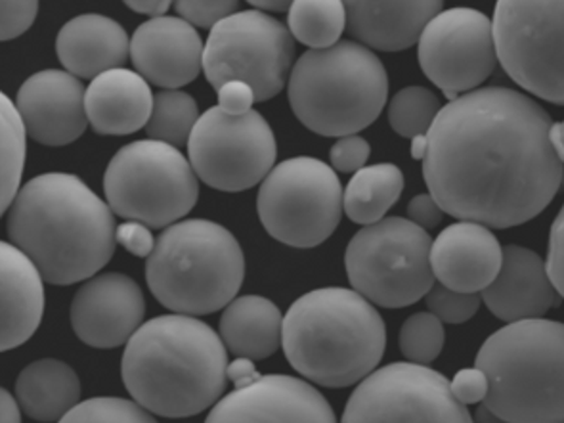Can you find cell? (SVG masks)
<instances>
[{
	"mask_svg": "<svg viewBox=\"0 0 564 423\" xmlns=\"http://www.w3.org/2000/svg\"><path fill=\"white\" fill-rule=\"evenodd\" d=\"M551 124L540 104L513 88L457 96L442 106L427 134L429 194L449 217L490 228L535 219L564 178Z\"/></svg>",
	"mask_w": 564,
	"mask_h": 423,
	"instance_id": "cell-1",
	"label": "cell"
},
{
	"mask_svg": "<svg viewBox=\"0 0 564 423\" xmlns=\"http://www.w3.org/2000/svg\"><path fill=\"white\" fill-rule=\"evenodd\" d=\"M7 215L8 238L48 284L85 282L116 253V213L75 175L35 176Z\"/></svg>",
	"mask_w": 564,
	"mask_h": 423,
	"instance_id": "cell-2",
	"label": "cell"
},
{
	"mask_svg": "<svg viewBox=\"0 0 564 423\" xmlns=\"http://www.w3.org/2000/svg\"><path fill=\"white\" fill-rule=\"evenodd\" d=\"M121 376L132 399L155 416H197L225 394L228 349L196 316L163 314L129 339Z\"/></svg>",
	"mask_w": 564,
	"mask_h": 423,
	"instance_id": "cell-3",
	"label": "cell"
},
{
	"mask_svg": "<svg viewBox=\"0 0 564 423\" xmlns=\"http://www.w3.org/2000/svg\"><path fill=\"white\" fill-rule=\"evenodd\" d=\"M282 347L306 380L343 389L376 370L387 328L373 303L355 288H322L304 293L283 316Z\"/></svg>",
	"mask_w": 564,
	"mask_h": 423,
	"instance_id": "cell-4",
	"label": "cell"
},
{
	"mask_svg": "<svg viewBox=\"0 0 564 423\" xmlns=\"http://www.w3.org/2000/svg\"><path fill=\"white\" fill-rule=\"evenodd\" d=\"M477 366L490 380L485 404L499 422H564L563 322H509L482 344Z\"/></svg>",
	"mask_w": 564,
	"mask_h": 423,
	"instance_id": "cell-5",
	"label": "cell"
},
{
	"mask_svg": "<svg viewBox=\"0 0 564 423\" xmlns=\"http://www.w3.org/2000/svg\"><path fill=\"white\" fill-rule=\"evenodd\" d=\"M288 95L308 131L340 139L376 123L389 98V77L366 44L339 41L304 52L291 69Z\"/></svg>",
	"mask_w": 564,
	"mask_h": 423,
	"instance_id": "cell-6",
	"label": "cell"
},
{
	"mask_svg": "<svg viewBox=\"0 0 564 423\" xmlns=\"http://www.w3.org/2000/svg\"><path fill=\"white\" fill-rule=\"evenodd\" d=\"M246 256L228 228L203 219L166 227L145 261L153 297L173 313L203 316L236 300Z\"/></svg>",
	"mask_w": 564,
	"mask_h": 423,
	"instance_id": "cell-7",
	"label": "cell"
},
{
	"mask_svg": "<svg viewBox=\"0 0 564 423\" xmlns=\"http://www.w3.org/2000/svg\"><path fill=\"white\" fill-rule=\"evenodd\" d=\"M197 178L178 148L161 140H138L109 161L104 192L109 207L121 219L166 228L196 207Z\"/></svg>",
	"mask_w": 564,
	"mask_h": 423,
	"instance_id": "cell-8",
	"label": "cell"
},
{
	"mask_svg": "<svg viewBox=\"0 0 564 423\" xmlns=\"http://www.w3.org/2000/svg\"><path fill=\"white\" fill-rule=\"evenodd\" d=\"M431 248L427 230L413 220L381 219L364 227L348 243V282L377 307H410L436 282Z\"/></svg>",
	"mask_w": 564,
	"mask_h": 423,
	"instance_id": "cell-9",
	"label": "cell"
},
{
	"mask_svg": "<svg viewBox=\"0 0 564 423\" xmlns=\"http://www.w3.org/2000/svg\"><path fill=\"white\" fill-rule=\"evenodd\" d=\"M335 169L314 158L275 165L261 183L257 212L262 227L283 246L316 248L339 227L345 212Z\"/></svg>",
	"mask_w": 564,
	"mask_h": 423,
	"instance_id": "cell-10",
	"label": "cell"
},
{
	"mask_svg": "<svg viewBox=\"0 0 564 423\" xmlns=\"http://www.w3.org/2000/svg\"><path fill=\"white\" fill-rule=\"evenodd\" d=\"M293 59V33L261 10H243L210 28L203 72L217 90L228 80H246L257 102H267L285 88Z\"/></svg>",
	"mask_w": 564,
	"mask_h": 423,
	"instance_id": "cell-11",
	"label": "cell"
},
{
	"mask_svg": "<svg viewBox=\"0 0 564 423\" xmlns=\"http://www.w3.org/2000/svg\"><path fill=\"white\" fill-rule=\"evenodd\" d=\"M492 25L506 74L530 95L564 106V0H498Z\"/></svg>",
	"mask_w": 564,
	"mask_h": 423,
	"instance_id": "cell-12",
	"label": "cell"
},
{
	"mask_svg": "<svg viewBox=\"0 0 564 423\" xmlns=\"http://www.w3.org/2000/svg\"><path fill=\"white\" fill-rule=\"evenodd\" d=\"M278 158L274 131L259 111L230 116L220 106L205 111L188 142L199 181L220 192H243L267 178Z\"/></svg>",
	"mask_w": 564,
	"mask_h": 423,
	"instance_id": "cell-13",
	"label": "cell"
},
{
	"mask_svg": "<svg viewBox=\"0 0 564 423\" xmlns=\"http://www.w3.org/2000/svg\"><path fill=\"white\" fill-rule=\"evenodd\" d=\"M469 409L427 365L394 362L368 373L350 394L343 422L469 423Z\"/></svg>",
	"mask_w": 564,
	"mask_h": 423,
	"instance_id": "cell-14",
	"label": "cell"
},
{
	"mask_svg": "<svg viewBox=\"0 0 564 423\" xmlns=\"http://www.w3.org/2000/svg\"><path fill=\"white\" fill-rule=\"evenodd\" d=\"M417 44L421 72L448 100L480 87L499 62L492 22L473 8L438 12Z\"/></svg>",
	"mask_w": 564,
	"mask_h": 423,
	"instance_id": "cell-15",
	"label": "cell"
},
{
	"mask_svg": "<svg viewBox=\"0 0 564 423\" xmlns=\"http://www.w3.org/2000/svg\"><path fill=\"white\" fill-rule=\"evenodd\" d=\"M145 300L140 285L119 272L88 278L72 303V328L83 344L117 349L129 344L144 324Z\"/></svg>",
	"mask_w": 564,
	"mask_h": 423,
	"instance_id": "cell-16",
	"label": "cell"
},
{
	"mask_svg": "<svg viewBox=\"0 0 564 423\" xmlns=\"http://www.w3.org/2000/svg\"><path fill=\"white\" fill-rule=\"evenodd\" d=\"M209 423H333L326 397L316 387L293 376H261L213 406Z\"/></svg>",
	"mask_w": 564,
	"mask_h": 423,
	"instance_id": "cell-17",
	"label": "cell"
},
{
	"mask_svg": "<svg viewBox=\"0 0 564 423\" xmlns=\"http://www.w3.org/2000/svg\"><path fill=\"white\" fill-rule=\"evenodd\" d=\"M15 106L30 139L44 147H66L87 131V88L69 72L31 75L18 90Z\"/></svg>",
	"mask_w": 564,
	"mask_h": 423,
	"instance_id": "cell-18",
	"label": "cell"
},
{
	"mask_svg": "<svg viewBox=\"0 0 564 423\" xmlns=\"http://www.w3.org/2000/svg\"><path fill=\"white\" fill-rule=\"evenodd\" d=\"M203 44L196 25L184 18L158 15L142 23L131 39L138 74L161 88H181L203 69Z\"/></svg>",
	"mask_w": 564,
	"mask_h": 423,
	"instance_id": "cell-19",
	"label": "cell"
},
{
	"mask_svg": "<svg viewBox=\"0 0 564 423\" xmlns=\"http://www.w3.org/2000/svg\"><path fill=\"white\" fill-rule=\"evenodd\" d=\"M503 261V248L490 227L459 220L444 228L431 248L434 278L452 290L480 293L492 284Z\"/></svg>",
	"mask_w": 564,
	"mask_h": 423,
	"instance_id": "cell-20",
	"label": "cell"
},
{
	"mask_svg": "<svg viewBox=\"0 0 564 423\" xmlns=\"http://www.w3.org/2000/svg\"><path fill=\"white\" fill-rule=\"evenodd\" d=\"M488 311L503 322L542 318L561 303L547 264L532 249L503 248V261L492 284L480 292Z\"/></svg>",
	"mask_w": 564,
	"mask_h": 423,
	"instance_id": "cell-21",
	"label": "cell"
},
{
	"mask_svg": "<svg viewBox=\"0 0 564 423\" xmlns=\"http://www.w3.org/2000/svg\"><path fill=\"white\" fill-rule=\"evenodd\" d=\"M347 30L369 48L400 52L417 43L444 0H343Z\"/></svg>",
	"mask_w": 564,
	"mask_h": 423,
	"instance_id": "cell-22",
	"label": "cell"
},
{
	"mask_svg": "<svg viewBox=\"0 0 564 423\" xmlns=\"http://www.w3.org/2000/svg\"><path fill=\"white\" fill-rule=\"evenodd\" d=\"M44 278L22 249L0 246V349L28 344L43 321Z\"/></svg>",
	"mask_w": 564,
	"mask_h": 423,
	"instance_id": "cell-23",
	"label": "cell"
},
{
	"mask_svg": "<svg viewBox=\"0 0 564 423\" xmlns=\"http://www.w3.org/2000/svg\"><path fill=\"white\" fill-rule=\"evenodd\" d=\"M150 83L131 69L116 67L90 80L88 123L104 137H124L145 129L153 111Z\"/></svg>",
	"mask_w": 564,
	"mask_h": 423,
	"instance_id": "cell-24",
	"label": "cell"
},
{
	"mask_svg": "<svg viewBox=\"0 0 564 423\" xmlns=\"http://www.w3.org/2000/svg\"><path fill=\"white\" fill-rule=\"evenodd\" d=\"M56 54L67 72L79 79H95L123 67L131 56V41L121 23L108 15L83 14L59 30Z\"/></svg>",
	"mask_w": 564,
	"mask_h": 423,
	"instance_id": "cell-25",
	"label": "cell"
},
{
	"mask_svg": "<svg viewBox=\"0 0 564 423\" xmlns=\"http://www.w3.org/2000/svg\"><path fill=\"white\" fill-rule=\"evenodd\" d=\"M218 329L232 355L264 360L282 347L283 314L267 297L243 295L226 305Z\"/></svg>",
	"mask_w": 564,
	"mask_h": 423,
	"instance_id": "cell-26",
	"label": "cell"
},
{
	"mask_svg": "<svg viewBox=\"0 0 564 423\" xmlns=\"http://www.w3.org/2000/svg\"><path fill=\"white\" fill-rule=\"evenodd\" d=\"M15 397L31 420L62 422L67 412L79 404V376L62 360H36L18 376Z\"/></svg>",
	"mask_w": 564,
	"mask_h": 423,
	"instance_id": "cell-27",
	"label": "cell"
},
{
	"mask_svg": "<svg viewBox=\"0 0 564 423\" xmlns=\"http://www.w3.org/2000/svg\"><path fill=\"white\" fill-rule=\"evenodd\" d=\"M404 192V175L392 163H379L356 171L350 178L343 205L348 219L356 225H373L384 219Z\"/></svg>",
	"mask_w": 564,
	"mask_h": 423,
	"instance_id": "cell-28",
	"label": "cell"
},
{
	"mask_svg": "<svg viewBox=\"0 0 564 423\" xmlns=\"http://www.w3.org/2000/svg\"><path fill=\"white\" fill-rule=\"evenodd\" d=\"M288 22L299 43L327 48L339 43L347 30V10L343 0H293Z\"/></svg>",
	"mask_w": 564,
	"mask_h": 423,
	"instance_id": "cell-29",
	"label": "cell"
},
{
	"mask_svg": "<svg viewBox=\"0 0 564 423\" xmlns=\"http://www.w3.org/2000/svg\"><path fill=\"white\" fill-rule=\"evenodd\" d=\"M25 144L28 129L23 123L18 106L2 95L0 108V207L2 213L10 209L14 202L20 184H22L23 167H25Z\"/></svg>",
	"mask_w": 564,
	"mask_h": 423,
	"instance_id": "cell-30",
	"label": "cell"
},
{
	"mask_svg": "<svg viewBox=\"0 0 564 423\" xmlns=\"http://www.w3.org/2000/svg\"><path fill=\"white\" fill-rule=\"evenodd\" d=\"M197 121L199 106L196 100L181 88H165L153 98L152 117L145 124V132L150 139L181 148L188 144Z\"/></svg>",
	"mask_w": 564,
	"mask_h": 423,
	"instance_id": "cell-31",
	"label": "cell"
},
{
	"mask_svg": "<svg viewBox=\"0 0 564 423\" xmlns=\"http://www.w3.org/2000/svg\"><path fill=\"white\" fill-rule=\"evenodd\" d=\"M441 110L438 96L429 88L405 87L389 104V123L397 134L412 140L429 134Z\"/></svg>",
	"mask_w": 564,
	"mask_h": 423,
	"instance_id": "cell-32",
	"label": "cell"
},
{
	"mask_svg": "<svg viewBox=\"0 0 564 423\" xmlns=\"http://www.w3.org/2000/svg\"><path fill=\"white\" fill-rule=\"evenodd\" d=\"M444 322L431 313H417L410 316L400 329V350L405 360L417 365H431L441 357L446 341Z\"/></svg>",
	"mask_w": 564,
	"mask_h": 423,
	"instance_id": "cell-33",
	"label": "cell"
},
{
	"mask_svg": "<svg viewBox=\"0 0 564 423\" xmlns=\"http://www.w3.org/2000/svg\"><path fill=\"white\" fill-rule=\"evenodd\" d=\"M62 422L66 423H150L152 412L140 402L117 399V397H95L90 401L75 404Z\"/></svg>",
	"mask_w": 564,
	"mask_h": 423,
	"instance_id": "cell-34",
	"label": "cell"
},
{
	"mask_svg": "<svg viewBox=\"0 0 564 423\" xmlns=\"http://www.w3.org/2000/svg\"><path fill=\"white\" fill-rule=\"evenodd\" d=\"M482 297L478 293H465L446 288V285L434 284L425 295L429 311L436 314L444 324H465L470 321L480 308Z\"/></svg>",
	"mask_w": 564,
	"mask_h": 423,
	"instance_id": "cell-35",
	"label": "cell"
},
{
	"mask_svg": "<svg viewBox=\"0 0 564 423\" xmlns=\"http://www.w3.org/2000/svg\"><path fill=\"white\" fill-rule=\"evenodd\" d=\"M239 0H174L176 14L196 28H215L220 20L236 14Z\"/></svg>",
	"mask_w": 564,
	"mask_h": 423,
	"instance_id": "cell-36",
	"label": "cell"
},
{
	"mask_svg": "<svg viewBox=\"0 0 564 423\" xmlns=\"http://www.w3.org/2000/svg\"><path fill=\"white\" fill-rule=\"evenodd\" d=\"M369 154H371V147L368 140L358 134H347L333 144L329 160H332V167L340 173H356L366 167Z\"/></svg>",
	"mask_w": 564,
	"mask_h": 423,
	"instance_id": "cell-37",
	"label": "cell"
},
{
	"mask_svg": "<svg viewBox=\"0 0 564 423\" xmlns=\"http://www.w3.org/2000/svg\"><path fill=\"white\" fill-rule=\"evenodd\" d=\"M2 25L0 37L2 41L20 37L35 23L39 12V0H2Z\"/></svg>",
	"mask_w": 564,
	"mask_h": 423,
	"instance_id": "cell-38",
	"label": "cell"
},
{
	"mask_svg": "<svg viewBox=\"0 0 564 423\" xmlns=\"http://www.w3.org/2000/svg\"><path fill=\"white\" fill-rule=\"evenodd\" d=\"M452 393L456 394L459 402H464L465 406L469 404H482L490 391V380L486 376L482 368H464L454 376V380L449 381Z\"/></svg>",
	"mask_w": 564,
	"mask_h": 423,
	"instance_id": "cell-39",
	"label": "cell"
},
{
	"mask_svg": "<svg viewBox=\"0 0 564 423\" xmlns=\"http://www.w3.org/2000/svg\"><path fill=\"white\" fill-rule=\"evenodd\" d=\"M155 241L158 240L153 238L152 228L140 220H127L121 227H117V243L123 246L132 256L148 259L152 256Z\"/></svg>",
	"mask_w": 564,
	"mask_h": 423,
	"instance_id": "cell-40",
	"label": "cell"
},
{
	"mask_svg": "<svg viewBox=\"0 0 564 423\" xmlns=\"http://www.w3.org/2000/svg\"><path fill=\"white\" fill-rule=\"evenodd\" d=\"M547 272L557 288L558 295L564 300V205L553 220L550 232V249H547Z\"/></svg>",
	"mask_w": 564,
	"mask_h": 423,
	"instance_id": "cell-41",
	"label": "cell"
},
{
	"mask_svg": "<svg viewBox=\"0 0 564 423\" xmlns=\"http://www.w3.org/2000/svg\"><path fill=\"white\" fill-rule=\"evenodd\" d=\"M217 93L218 106L230 116H243L251 111L253 104L257 102L254 90L246 80H228Z\"/></svg>",
	"mask_w": 564,
	"mask_h": 423,
	"instance_id": "cell-42",
	"label": "cell"
},
{
	"mask_svg": "<svg viewBox=\"0 0 564 423\" xmlns=\"http://www.w3.org/2000/svg\"><path fill=\"white\" fill-rule=\"evenodd\" d=\"M408 217L413 220L417 227L431 230V228L441 225L442 217H444V209H442L438 202L434 199L431 194H420L413 197L410 205H408Z\"/></svg>",
	"mask_w": 564,
	"mask_h": 423,
	"instance_id": "cell-43",
	"label": "cell"
},
{
	"mask_svg": "<svg viewBox=\"0 0 564 423\" xmlns=\"http://www.w3.org/2000/svg\"><path fill=\"white\" fill-rule=\"evenodd\" d=\"M259 378H261V373L254 368L253 358L238 357L228 365V381H232L236 387L249 386Z\"/></svg>",
	"mask_w": 564,
	"mask_h": 423,
	"instance_id": "cell-44",
	"label": "cell"
},
{
	"mask_svg": "<svg viewBox=\"0 0 564 423\" xmlns=\"http://www.w3.org/2000/svg\"><path fill=\"white\" fill-rule=\"evenodd\" d=\"M123 2L137 14L158 18V15L166 14V10L171 8L174 0H123Z\"/></svg>",
	"mask_w": 564,
	"mask_h": 423,
	"instance_id": "cell-45",
	"label": "cell"
},
{
	"mask_svg": "<svg viewBox=\"0 0 564 423\" xmlns=\"http://www.w3.org/2000/svg\"><path fill=\"white\" fill-rule=\"evenodd\" d=\"M22 404L18 397H12L7 389L0 391V422L18 423L22 422Z\"/></svg>",
	"mask_w": 564,
	"mask_h": 423,
	"instance_id": "cell-46",
	"label": "cell"
},
{
	"mask_svg": "<svg viewBox=\"0 0 564 423\" xmlns=\"http://www.w3.org/2000/svg\"><path fill=\"white\" fill-rule=\"evenodd\" d=\"M247 2L268 12H283V10H290L293 4V0H247Z\"/></svg>",
	"mask_w": 564,
	"mask_h": 423,
	"instance_id": "cell-47",
	"label": "cell"
},
{
	"mask_svg": "<svg viewBox=\"0 0 564 423\" xmlns=\"http://www.w3.org/2000/svg\"><path fill=\"white\" fill-rule=\"evenodd\" d=\"M551 142H553L555 152L564 163V121L551 124Z\"/></svg>",
	"mask_w": 564,
	"mask_h": 423,
	"instance_id": "cell-48",
	"label": "cell"
},
{
	"mask_svg": "<svg viewBox=\"0 0 564 423\" xmlns=\"http://www.w3.org/2000/svg\"><path fill=\"white\" fill-rule=\"evenodd\" d=\"M425 154H427V134H420L412 139V155L415 160L423 161Z\"/></svg>",
	"mask_w": 564,
	"mask_h": 423,
	"instance_id": "cell-49",
	"label": "cell"
}]
</instances>
